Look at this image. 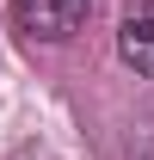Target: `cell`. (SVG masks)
<instances>
[{
  "instance_id": "obj_2",
  "label": "cell",
  "mask_w": 154,
  "mask_h": 160,
  "mask_svg": "<svg viewBox=\"0 0 154 160\" xmlns=\"http://www.w3.org/2000/svg\"><path fill=\"white\" fill-rule=\"evenodd\" d=\"M117 56L130 62L142 80H154V0H142V6L123 12V25H117Z\"/></svg>"
},
{
  "instance_id": "obj_1",
  "label": "cell",
  "mask_w": 154,
  "mask_h": 160,
  "mask_svg": "<svg viewBox=\"0 0 154 160\" xmlns=\"http://www.w3.org/2000/svg\"><path fill=\"white\" fill-rule=\"evenodd\" d=\"M93 6H99V0H13L19 25L31 31V37H43V43L74 37L80 25H86V12H93Z\"/></svg>"
}]
</instances>
